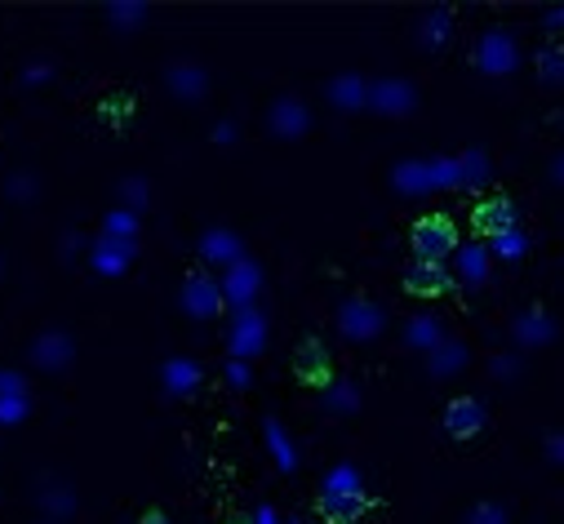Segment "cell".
I'll return each mask as SVG.
<instances>
[{
    "mask_svg": "<svg viewBox=\"0 0 564 524\" xmlns=\"http://www.w3.org/2000/svg\"><path fill=\"white\" fill-rule=\"evenodd\" d=\"M316 506H321V515H325L329 524H351V520H360V515L369 511V498H365L356 471H351V467H338V471L325 480Z\"/></svg>",
    "mask_w": 564,
    "mask_h": 524,
    "instance_id": "6da1fadb",
    "label": "cell"
},
{
    "mask_svg": "<svg viewBox=\"0 0 564 524\" xmlns=\"http://www.w3.org/2000/svg\"><path fill=\"white\" fill-rule=\"evenodd\" d=\"M409 249H413L417 262H436V268H441L449 253H458V227H454V218L449 214H422L409 227Z\"/></svg>",
    "mask_w": 564,
    "mask_h": 524,
    "instance_id": "7a4b0ae2",
    "label": "cell"
},
{
    "mask_svg": "<svg viewBox=\"0 0 564 524\" xmlns=\"http://www.w3.org/2000/svg\"><path fill=\"white\" fill-rule=\"evenodd\" d=\"M516 63H520L516 41H511L502 28L485 32V36L476 41V67H480L485 76H507V72H516Z\"/></svg>",
    "mask_w": 564,
    "mask_h": 524,
    "instance_id": "3957f363",
    "label": "cell"
},
{
    "mask_svg": "<svg viewBox=\"0 0 564 524\" xmlns=\"http://www.w3.org/2000/svg\"><path fill=\"white\" fill-rule=\"evenodd\" d=\"M471 231H476L480 240H502V236H511V231H516V205H511L507 196L480 200L476 214H471Z\"/></svg>",
    "mask_w": 564,
    "mask_h": 524,
    "instance_id": "277c9868",
    "label": "cell"
},
{
    "mask_svg": "<svg viewBox=\"0 0 564 524\" xmlns=\"http://www.w3.org/2000/svg\"><path fill=\"white\" fill-rule=\"evenodd\" d=\"M294 373H299V382H307V386H329V382H334V360H329V351H325L321 338H303V342H299V351H294Z\"/></svg>",
    "mask_w": 564,
    "mask_h": 524,
    "instance_id": "5b68a950",
    "label": "cell"
},
{
    "mask_svg": "<svg viewBox=\"0 0 564 524\" xmlns=\"http://www.w3.org/2000/svg\"><path fill=\"white\" fill-rule=\"evenodd\" d=\"M338 329H343L351 342H369V338H378V329H382V312H378L369 298H351V303H343V312H338Z\"/></svg>",
    "mask_w": 564,
    "mask_h": 524,
    "instance_id": "8992f818",
    "label": "cell"
},
{
    "mask_svg": "<svg viewBox=\"0 0 564 524\" xmlns=\"http://www.w3.org/2000/svg\"><path fill=\"white\" fill-rule=\"evenodd\" d=\"M485 423H489V414H485V405H480L476 396H458V401H449V410H445V432H449L454 440H476V436L485 432Z\"/></svg>",
    "mask_w": 564,
    "mask_h": 524,
    "instance_id": "52a82bcc",
    "label": "cell"
},
{
    "mask_svg": "<svg viewBox=\"0 0 564 524\" xmlns=\"http://www.w3.org/2000/svg\"><path fill=\"white\" fill-rule=\"evenodd\" d=\"M183 307H187L196 320H209V316L223 312V290H218L205 272H192L187 285H183Z\"/></svg>",
    "mask_w": 564,
    "mask_h": 524,
    "instance_id": "ba28073f",
    "label": "cell"
},
{
    "mask_svg": "<svg viewBox=\"0 0 564 524\" xmlns=\"http://www.w3.org/2000/svg\"><path fill=\"white\" fill-rule=\"evenodd\" d=\"M267 124H271V134H275V139H299V134H307L312 116H307V107H303L299 98H275Z\"/></svg>",
    "mask_w": 564,
    "mask_h": 524,
    "instance_id": "9c48e42d",
    "label": "cell"
},
{
    "mask_svg": "<svg viewBox=\"0 0 564 524\" xmlns=\"http://www.w3.org/2000/svg\"><path fill=\"white\" fill-rule=\"evenodd\" d=\"M400 285H404V294H413V298H441L454 281H449L445 268H436V262H413Z\"/></svg>",
    "mask_w": 564,
    "mask_h": 524,
    "instance_id": "30bf717a",
    "label": "cell"
},
{
    "mask_svg": "<svg viewBox=\"0 0 564 524\" xmlns=\"http://www.w3.org/2000/svg\"><path fill=\"white\" fill-rule=\"evenodd\" d=\"M32 360L41 369H63L72 360V338L67 334H41L36 347H32Z\"/></svg>",
    "mask_w": 564,
    "mask_h": 524,
    "instance_id": "8fae6325",
    "label": "cell"
},
{
    "mask_svg": "<svg viewBox=\"0 0 564 524\" xmlns=\"http://www.w3.org/2000/svg\"><path fill=\"white\" fill-rule=\"evenodd\" d=\"M382 111H409L417 98H413V85L409 80H382V85H373V94H369Z\"/></svg>",
    "mask_w": 564,
    "mask_h": 524,
    "instance_id": "7c38bea8",
    "label": "cell"
},
{
    "mask_svg": "<svg viewBox=\"0 0 564 524\" xmlns=\"http://www.w3.org/2000/svg\"><path fill=\"white\" fill-rule=\"evenodd\" d=\"M458 268H463V285H480L489 276V253L480 244H467L458 249Z\"/></svg>",
    "mask_w": 564,
    "mask_h": 524,
    "instance_id": "4fadbf2b",
    "label": "cell"
},
{
    "mask_svg": "<svg viewBox=\"0 0 564 524\" xmlns=\"http://www.w3.org/2000/svg\"><path fill=\"white\" fill-rule=\"evenodd\" d=\"M449 32H454V19H449V10H432L427 19H422V45L427 50H441L445 41H449Z\"/></svg>",
    "mask_w": 564,
    "mask_h": 524,
    "instance_id": "5bb4252c",
    "label": "cell"
},
{
    "mask_svg": "<svg viewBox=\"0 0 564 524\" xmlns=\"http://www.w3.org/2000/svg\"><path fill=\"white\" fill-rule=\"evenodd\" d=\"M409 347H422V351H441L445 338H441V325L432 316H417L409 320Z\"/></svg>",
    "mask_w": 564,
    "mask_h": 524,
    "instance_id": "9a60e30c",
    "label": "cell"
},
{
    "mask_svg": "<svg viewBox=\"0 0 564 524\" xmlns=\"http://www.w3.org/2000/svg\"><path fill=\"white\" fill-rule=\"evenodd\" d=\"M231 347L245 356V351H258L262 347V320L253 312H240V329L231 334Z\"/></svg>",
    "mask_w": 564,
    "mask_h": 524,
    "instance_id": "2e32d148",
    "label": "cell"
},
{
    "mask_svg": "<svg viewBox=\"0 0 564 524\" xmlns=\"http://www.w3.org/2000/svg\"><path fill=\"white\" fill-rule=\"evenodd\" d=\"M170 85L178 98H200L205 94V72L200 67H174L170 72Z\"/></svg>",
    "mask_w": 564,
    "mask_h": 524,
    "instance_id": "e0dca14e",
    "label": "cell"
},
{
    "mask_svg": "<svg viewBox=\"0 0 564 524\" xmlns=\"http://www.w3.org/2000/svg\"><path fill=\"white\" fill-rule=\"evenodd\" d=\"M329 98H334L338 107H360V102L369 98V89H365V80H356V76H338V80L329 85Z\"/></svg>",
    "mask_w": 564,
    "mask_h": 524,
    "instance_id": "ac0fdd59",
    "label": "cell"
},
{
    "mask_svg": "<svg viewBox=\"0 0 564 524\" xmlns=\"http://www.w3.org/2000/svg\"><path fill=\"white\" fill-rule=\"evenodd\" d=\"M516 338L529 342V347H533V342H551V320H546L542 312H529V316L516 320Z\"/></svg>",
    "mask_w": 564,
    "mask_h": 524,
    "instance_id": "d6986e66",
    "label": "cell"
},
{
    "mask_svg": "<svg viewBox=\"0 0 564 524\" xmlns=\"http://www.w3.org/2000/svg\"><path fill=\"white\" fill-rule=\"evenodd\" d=\"M538 76H542L546 85H564V45L538 50Z\"/></svg>",
    "mask_w": 564,
    "mask_h": 524,
    "instance_id": "ffe728a7",
    "label": "cell"
},
{
    "mask_svg": "<svg viewBox=\"0 0 564 524\" xmlns=\"http://www.w3.org/2000/svg\"><path fill=\"white\" fill-rule=\"evenodd\" d=\"M165 382H170V391H192L200 382V369L192 360H170L165 364Z\"/></svg>",
    "mask_w": 564,
    "mask_h": 524,
    "instance_id": "44dd1931",
    "label": "cell"
},
{
    "mask_svg": "<svg viewBox=\"0 0 564 524\" xmlns=\"http://www.w3.org/2000/svg\"><path fill=\"white\" fill-rule=\"evenodd\" d=\"M249 290H258V272L249 268V262H236V268H231V294H236V303H245Z\"/></svg>",
    "mask_w": 564,
    "mask_h": 524,
    "instance_id": "7402d4cb",
    "label": "cell"
},
{
    "mask_svg": "<svg viewBox=\"0 0 564 524\" xmlns=\"http://www.w3.org/2000/svg\"><path fill=\"white\" fill-rule=\"evenodd\" d=\"M19 414H28V396H10V401H0V423H10V418H19Z\"/></svg>",
    "mask_w": 564,
    "mask_h": 524,
    "instance_id": "603a6c76",
    "label": "cell"
},
{
    "mask_svg": "<svg viewBox=\"0 0 564 524\" xmlns=\"http://www.w3.org/2000/svg\"><path fill=\"white\" fill-rule=\"evenodd\" d=\"M494 249H498V258H516V253L524 249V240H520V231H511V236H502V240H494Z\"/></svg>",
    "mask_w": 564,
    "mask_h": 524,
    "instance_id": "cb8c5ba5",
    "label": "cell"
},
{
    "mask_svg": "<svg viewBox=\"0 0 564 524\" xmlns=\"http://www.w3.org/2000/svg\"><path fill=\"white\" fill-rule=\"evenodd\" d=\"M471 524H507V511L502 506H476Z\"/></svg>",
    "mask_w": 564,
    "mask_h": 524,
    "instance_id": "d4e9b609",
    "label": "cell"
},
{
    "mask_svg": "<svg viewBox=\"0 0 564 524\" xmlns=\"http://www.w3.org/2000/svg\"><path fill=\"white\" fill-rule=\"evenodd\" d=\"M205 253H236V244H231L227 236H209V240H205Z\"/></svg>",
    "mask_w": 564,
    "mask_h": 524,
    "instance_id": "484cf974",
    "label": "cell"
},
{
    "mask_svg": "<svg viewBox=\"0 0 564 524\" xmlns=\"http://www.w3.org/2000/svg\"><path fill=\"white\" fill-rule=\"evenodd\" d=\"M138 524H170V520H165V515H161V511H148V515H143V520H138Z\"/></svg>",
    "mask_w": 564,
    "mask_h": 524,
    "instance_id": "4316f807",
    "label": "cell"
},
{
    "mask_svg": "<svg viewBox=\"0 0 564 524\" xmlns=\"http://www.w3.org/2000/svg\"><path fill=\"white\" fill-rule=\"evenodd\" d=\"M546 28H564V10H555V14L546 19Z\"/></svg>",
    "mask_w": 564,
    "mask_h": 524,
    "instance_id": "83f0119b",
    "label": "cell"
},
{
    "mask_svg": "<svg viewBox=\"0 0 564 524\" xmlns=\"http://www.w3.org/2000/svg\"><path fill=\"white\" fill-rule=\"evenodd\" d=\"M555 178H560V183H564V156H560V165H555Z\"/></svg>",
    "mask_w": 564,
    "mask_h": 524,
    "instance_id": "f1b7e54d",
    "label": "cell"
},
{
    "mask_svg": "<svg viewBox=\"0 0 564 524\" xmlns=\"http://www.w3.org/2000/svg\"><path fill=\"white\" fill-rule=\"evenodd\" d=\"M262 524H275V515H271V511H262Z\"/></svg>",
    "mask_w": 564,
    "mask_h": 524,
    "instance_id": "f546056e",
    "label": "cell"
}]
</instances>
